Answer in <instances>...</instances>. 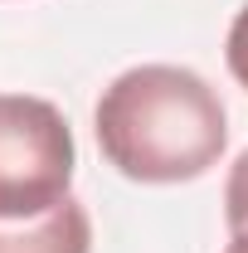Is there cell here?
Segmentation results:
<instances>
[{
  "label": "cell",
  "mask_w": 248,
  "mask_h": 253,
  "mask_svg": "<svg viewBox=\"0 0 248 253\" xmlns=\"http://www.w3.org/2000/svg\"><path fill=\"white\" fill-rule=\"evenodd\" d=\"M224 219H229V249L224 253H248V151L234 161V170H229Z\"/></svg>",
  "instance_id": "4"
},
{
  "label": "cell",
  "mask_w": 248,
  "mask_h": 253,
  "mask_svg": "<svg viewBox=\"0 0 248 253\" xmlns=\"http://www.w3.org/2000/svg\"><path fill=\"white\" fill-rule=\"evenodd\" d=\"M224 59H229V73H234V83H239V88H248V5L234 15V25H229Z\"/></svg>",
  "instance_id": "5"
},
{
  "label": "cell",
  "mask_w": 248,
  "mask_h": 253,
  "mask_svg": "<svg viewBox=\"0 0 248 253\" xmlns=\"http://www.w3.org/2000/svg\"><path fill=\"white\" fill-rule=\"evenodd\" d=\"M0 253H93V219L68 195L49 214L34 219H0Z\"/></svg>",
  "instance_id": "3"
},
{
  "label": "cell",
  "mask_w": 248,
  "mask_h": 253,
  "mask_svg": "<svg viewBox=\"0 0 248 253\" xmlns=\"http://www.w3.org/2000/svg\"><path fill=\"white\" fill-rule=\"evenodd\" d=\"M107 166L141 185H180L214 170L229 146L219 93L180 63H136L117 73L93 112Z\"/></svg>",
  "instance_id": "1"
},
{
  "label": "cell",
  "mask_w": 248,
  "mask_h": 253,
  "mask_svg": "<svg viewBox=\"0 0 248 253\" xmlns=\"http://www.w3.org/2000/svg\"><path fill=\"white\" fill-rule=\"evenodd\" d=\"M73 131L49 97L0 93V219H34L68 200Z\"/></svg>",
  "instance_id": "2"
}]
</instances>
